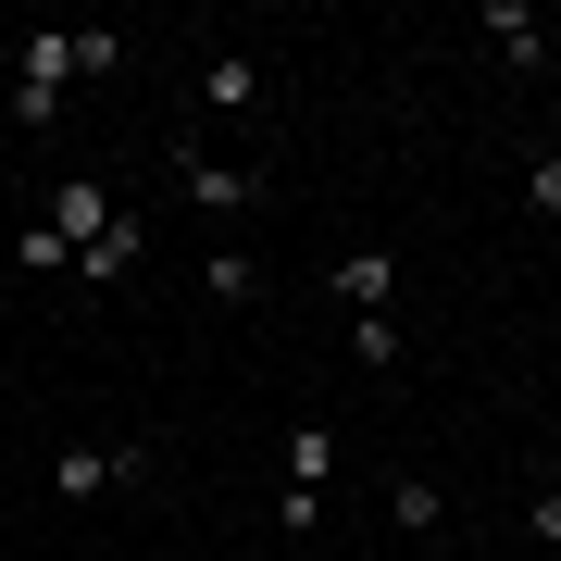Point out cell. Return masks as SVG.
I'll list each match as a JSON object with an SVG mask.
<instances>
[{"instance_id":"7","label":"cell","mask_w":561,"mask_h":561,"mask_svg":"<svg viewBox=\"0 0 561 561\" xmlns=\"http://www.w3.org/2000/svg\"><path fill=\"white\" fill-rule=\"evenodd\" d=\"M387 512H400L412 537H437V524H449V500H437V474H387Z\"/></svg>"},{"instance_id":"11","label":"cell","mask_w":561,"mask_h":561,"mask_svg":"<svg viewBox=\"0 0 561 561\" xmlns=\"http://www.w3.org/2000/svg\"><path fill=\"white\" fill-rule=\"evenodd\" d=\"M524 201H537V213H549V225H561V150H549V162H537V175H524Z\"/></svg>"},{"instance_id":"1","label":"cell","mask_w":561,"mask_h":561,"mask_svg":"<svg viewBox=\"0 0 561 561\" xmlns=\"http://www.w3.org/2000/svg\"><path fill=\"white\" fill-rule=\"evenodd\" d=\"M138 474H150V437H76V449L50 461L62 500H113V486H138Z\"/></svg>"},{"instance_id":"12","label":"cell","mask_w":561,"mask_h":561,"mask_svg":"<svg viewBox=\"0 0 561 561\" xmlns=\"http://www.w3.org/2000/svg\"><path fill=\"white\" fill-rule=\"evenodd\" d=\"M524 524H537V537H561V474L537 486V512H524Z\"/></svg>"},{"instance_id":"5","label":"cell","mask_w":561,"mask_h":561,"mask_svg":"<svg viewBox=\"0 0 561 561\" xmlns=\"http://www.w3.org/2000/svg\"><path fill=\"white\" fill-rule=\"evenodd\" d=\"M387 287H400L387 250H350V262H337V300H350V312H387Z\"/></svg>"},{"instance_id":"3","label":"cell","mask_w":561,"mask_h":561,"mask_svg":"<svg viewBox=\"0 0 561 561\" xmlns=\"http://www.w3.org/2000/svg\"><path fill=\"white\" fill-rule=\"evenodd\" d=\"M201 101H213V113H262V62H250V50H213V62H201Z\"/></svg>"},{"instance_id":"10","label":"cell","mask_w":561,"mask_h":561,"mask_svg":"<svg viewBox=\"0 0 561 561\" xmlns=\"http://www.w3.org/2000/svg\"><path fill=\"white\" fill-rule=\"evenodd\" d=\"M201 287H213V300H250L262 275H250V250H213V262H201Z\"/></svg>"},{"instance_id":"6","label":"cell","mask_w":561,"mask_h":561,"mask_svg":"<svg viewBox=\"0 0 561 561\" xmlns=\"http://www.w3.org/2000/svg\"><path fill=\"white\" fill-rule=\"evenodd\" d=\"M138 250H150V225H138V213H125V225H113V238H101V250H88V262H76V275H88V287H113V275H138Z\"/></svg>"},{"instance_id":"4","label":"cell","mask_w":561,"mask_h":561,"mask_svg":"<svg viewBox=\"0 0 561 561\" xmlns=\"http://www.w3.org/2000/svg\"><path fill=\"white\" fill-rule=\"evenodd\" d=\"M474 38L500 50V62H537V13H524V0H486V13H474Z\"/></svg>"},{"instance_id":"9","label":"cell","mask_w":561,"mask_h":561,"mask_svg":"<svg viewBox=\"0 0 561 561\" xmlns=\"http://www.w3.org/2000/svg\"><path fill=\"white\" fill-rule=\"evenodd\" d=\"M350 350H362V375H387V362H400L412 337H400V324H387V312H362V324H350Z\"/></svg>"},{"instance_id":"13","label":"cell","mask_w":561,"mask_h":561,"mask_svg":"<svg viewBox=\"0 0 561 561\" xmlns=\"http://www.w3.org/2000/svg\"><path fill=\"white\" fill-rule=\"evenodd\" d=\"M0 400H13V362H0Z\"/></svg>"},{"instance_id":"8","label":"cell","mask_w":561,"mask_h":561,"mask_svg":"<svg viewBox=\"0 0 561 561\" xmlns=\"http://www.w3.org/2000/svg\"><path fill=\"white\" fill-rule=\"evenodd\" d=\"M337 474V437H324V424H300V437H287V486H324Z\"/></svg>"},{"instance_id":"2","label":"cell","mask_w":561,"mask_h":561,"mask_svg":"<svg viewBox=\"0 0 561 561\" xmlns=\"http://www.w3.org/2000/svg\"><path fill=\"white\" fill-rule=\"evenodd\" d=\"M175 187L201 213H250L262 201V162H225V150H201V138H175Z\"/></svg>"}]
</instances>
